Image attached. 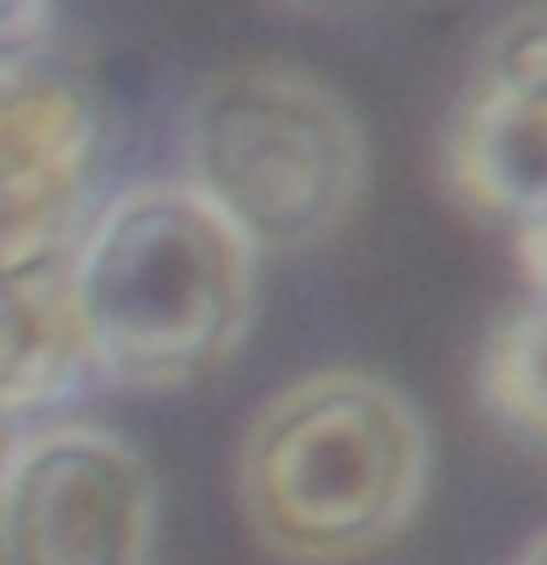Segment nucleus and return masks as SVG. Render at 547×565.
Returning <instances> with one entry per match:
<instances>
[{"label": "nucleus", "mask_w": 547, "mask_h": 565, "mask_svg": "<svg viewBox=\"0 0 547 565\" xmlns=\"http://www.w3.org/2000/svg\"><path fill=\"white\" fill-rule=\"evenodd\" d=\"M471 71H476V77H501V83L541 88V95H547V0L501 18V24L483 35Z\"/></svg>", "instance_id": "obj_9"}, {"label": "nucleus", "mask_w": 547, "mask_h": 565, "mask_svg": "<svg viewBox=\"0 0 547 565\" xmlns=\"http://www.w3.org/2000/svg\"><path fill=\"white\" fill-rule=\"evenodd\" d=\"M430 466V424L400 383L365 365H318L247 418L236 501L265 554L353 565L418 519Z\"/></svg>", "instance_id": "obj_2"}, {"label": "nucleus", "mask_w": 547, "mask_h": 565, "mask_svg": "<svg viewBox=\"0 0 547 565\" xmlns=\"http://www.w3.org/2000/svg\"><path fill=\"white\" fill-rule=\"evenodd\" d=\"M476 401L512 441L547 454V300H518L494 318L476 353Z\"/></svg>", "instance_id": "obj_8"}, {"label": "nucleus", "mask_w": 547, "mask_h": 565, "mask_svg": "<svg viewBox=\"0 0 547 565\" xmlns=\"http://www.w3.org/2000/svg\"><path fill=\"white\" fill-rule=\"evenodd\" d=\"M512 565H547V530H541L536 542H524V554L512 559Z\"/></svg>", "instance_id": "obj_12"}, {"label": "nucleus", "mask_w": 547, "mask_h": 565, "mask_svg": "<svg viewBox=\"0 0 547 565\" xmlns=\"http://www.w3.org/2000/svg\"><path fill=\"white\" fill-rule=\"evenodd\" d=\"M12 448H18V424H12V418H0V471H7Z\"/></svg>", "instance_id": "obj_13"}, {"label": "nucleus", "mask_w": 547, "mask_h": 565, "mask_svg": "<svg viewBox=\"0 0 547 565\" xmlns=\"http://www.w3.org/2000/svg\"><path fill=\"white\" fill-rule=\"evenodd\" d=\"M371 148L324 77L277 60L224 65L189 95L183 183L254 247L307 254L353 218Z\"/></svg>", "instance_id": "obj_3"}, {"label": "nucleus", "mask_w": 547, "mask_h": 565, "mask_svg": "<svg viewBox=\"0 0 547 565\" xmlns=\"http://www.w3.org/2000/svg\"><path fill=\"white\" fill-rule=\"evenodd\" d=\"M512 259H518L524 295L547 300V212H541V218H529L524 230H512Z\"/></svg>", "instance_id": "obj_10"}, {"label": "nucleus", "mask_w": 547, "mask_h": 565, "mask_svg": "<svg viewBox=\"0 0 547 565\" xmlns=\"http://www.w3.org/2000/svg\"><path fill=\"white\" fill-rule=\"evenodd\" d=\"M159 477L112 424L18 430L0 471V565H153Z\"/></svg>", "instance_id": "obj_5"}, {"label": "nucleus", "mask_w": 547, "mask_h": 565, "mask_svg": "<svg viewBox=\"0 0 547 565\" xmlns=\"http://www.w3.org/2000/svg\"><path fill=\"white\" fill-rule=\"evenodd\" d=\"M106 388L171 395L242 353L259 312V254L183 177L106 194L65 259Z\"/></svg>", "instance_id": "obj_1"}, {"label": "nucleus", "mask_w": 547, "mask_h": 565, "mask_svg": "<svg viewBox=\"0 0 547 565\" xmlns=\"http://www.w3.org/2000/svg\"><path fill=\"white\" fill-rule=\"evenodd\" d=\"M53 30V0H0V47Z\"/></svg>", "instance_id": "obj_11"}, {"label": "nucleus", "mask_w": 547, "mask_h": 565, "mask_svg": "<svg viewBox=\"0 0 547 565\" xmlns=\"http://www.w3.org/2000/svg\"><path fill=\"white\" fill-rule=\"evenodd\" d=\"M95 388L106 383L65 265L0 277V418L18 430L71 418Z\"/></svg>", "instance_id": "obj_7"}, {"label": "nucleus", "mask_w": 547, "mask_h": 565, "mask_svg": "<svg viewBox=\"0 0 547 565\" xmlns=\"http://www.w3.org/2000/svg\"><path fill=\"white\" fill-rule=\"evenodd\" d=\"M106 95L53 30L0 47V277L65 265L95 218Z\"/></svg>", "instance_id": "obj_4"}, {"label": "nucleus", "mask_w": 547, "mask_h": 565, "mask_svg": "<svg viewBox=\"0 0 547 565\" xmlns=\"http://www.w3.org/2000/svg\"><path fill=\"white\" fill-rule=\"evenodd\" d=\"M441 189L476 224L501 236L547 212V95L524 83L465 71L448 130H441Z\"/></svg>", "instance_id": "obj_6"}]
</instances>
